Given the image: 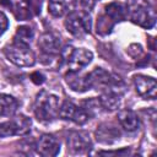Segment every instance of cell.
Segmentation results:
<instances>
[{
    "instance_id": "cell-1",
    "label": "cell",
    "mask_w": 157,
    "mask_h": 157,
    "mask_svg": "<svg viewBox=\"0 0 157 157\" xmlns=\"http://www.w3.org/2000/svg\"><path fill=\"white\" fill-rule=\"evenodd\" d=\"M34 114L39 121H52L59 115V101L58 97L42 91L38 93L34 102Z\"/></svg>"
},
{
    "instance_id": "cell-2",
    "label": "cell",
    "mask_w": 157,
    "mask_h": 157,
    "mask_svg": "<svg viewBox=\"0 0 157 157\" xmlns=\"http://www.w3.org/2000/svg\"><path fill=\"white\" fill-rule=\"evenodd\" d=\"M4 52H5L6 58L17 66L28 67L36 63L34 53L31 50L29 44L27 43L15 40L12 44L7 45Z\"/></svg>"
},
{
    "instance_id": "cell-3",
    "label": "cell",
    "mask_w": 157,
    "mask_h": 157,
    "mask_svg": "<svg viewBox=\"0 0 157 157\" xmlns=\"http://www.w3.org/2000/svg\"><path fill=\"white\" fill-rule=\"evenodd\" d=\"M128 12L134 23H137L141 27L151 28L155 25L156 15L155 10L144 0H132L129 4Z\"/></svg>"
},
{
    "instance_id": "cell-4",
    "label": "cell",
    "mask_w": 157,
    "mask_h": 157,
    "mask_svg": "<svg viewBox=\"0 0 157 157\" xmlns=\"http://www.w3.org/2000/svg\"><path fill=\"white\" fill-rule=\"evenodd\" d=\"M65 27L70 34L81 38L91 32V17L86 11H72L65 20Z\"/></svg>"
},
{
    "instance_id": "cell-5",
    "label": "cell",
    "mask_w": 157,
    "mask_h": 157,
    "mask_svg": "<svg viewBox=\"0 0 157 157\" xmlns=\"http://www.w3.org/2000/svg\"><path fill=\"white\" fill-rule=\"evenodd\" d=\"M31 130V120L25 115H16L15 118L0 124V137H9L15 135H26Z\"/></svg>"
},
{
    "instance_id": "cell-6",
    "label": "cell",
    "mask_w": 157,
    "mask_h": 157,
    "mask_svg": "<svg viewBox=\"0 0 157 157\" xmlns=\"http://www.w3.org/2000/svg\"><path fill=\"white\" fill-rule=\"evenodd\" d=\"M59 117L65 120H72L78 125L85 124L90 119L88 113L82 107H77L70 101H65L59 107Z\"/></svg>"
},
{
    "instance_id": "cell-7",
    "label": "cell",
    "mask_w": 157,
    "mask_h": 157,
    "mask_svg": "<svg viewBox=\"0 0 157 157\" xmlns=\"http://www.w3.org/2000/svg\"><path fill=\"white\" fill-rule=\"evenodd\" d=\"M0 2L7 7L17 20H28L32 17V11L36 9L33 7V0H0Z\"/></svg>"
},
{
    "instance_id": "cell-8",
    "label": "cell",
    "mask_w": 157,
    "mask_h": 157,
    "mask_svg": "<svg viewBox=\"0 0 157 157\" xmlns=\"http://www.w3.org/2000/svg\"><path fill=\"white\" fill-rule=\"evenodd\" d=\"M90 134L86 131H72L67 137V150L75 155H82L91 148Z\"/></svg>"
},
{
    "instance_id": "cell-9",
    "label": "cell",
    "mask_w": 157,
    "mask_h": 157,
    "mask_svg": "<svg viewBox=\"0 0 157 157\" xmlns=\"http://www.w3.org/2000/svg\"><path fill=\"white\" fill-rule=\"evenodd\" d=\"M134 85L137 94L145 99H155L157 94V83L153 77L145 75L134 76Z\"/></svg>"
},
{
    "instance_id": "cell-10",
    "label": "cell",
    "mask_w": 157,
    "mask_h": 157,
    "mask_svg": "<svg viewBox=\"0 0 157 157\" xmlns=\"http://www.w3.org/2000/svg\"><path fill=\"white\" fill-rule=\"evenodd\" d=\"M92 58L93 54L88 49L85 48L74 49L67 56V66L70 71H80L92 61Z\"/></svg>"
},
{
    "instance_id": "cell-11",
    "label": "cell",
    "mask_w": 157,
    "mask_h": 157,
    "mask_svg": "<svg viewBox=\"0 0 157 157\" xmlns=\"http://www.w3.org/2000/svg\"><path fill=\"white\" fill-rule=\"evenodd\" d=\"M37 151L39 155L44 157H53L56 156L60 151V144L53 135L44 134L39 137L37 142Z\"/></svg>"
},
{
    "instance_id": "cell-12",
    "label": "cell",
    "mask_w": 157,
    "mask_h": 157,
    "mask_svg": "<svg viewBox=\"0 0 157 157\" xmlns=\"http://www.w3.org/2000/svg\"><path fill=\"white\" fill-rule=\"evenodd\" d=\"M120 137V130L110 123L101 124L96 130V139L102 144H113Z\"/></svg>"
},
{
    "instance_id": "cell-13",
    "label": "cell",
    "mask_w": 157,
    "mask_h": 157,
    "mask_svg": "<svg viewBox=\"0 0 157 157\" xmlns=\"http://www.w3.org/2000/svg\"><path fill=\"white\" fill-rule=\"evenodd\" d=\"M38 45L42 49V52L44 54H47L48 56H54L58 55L60 53V39L54 36L53 33H44L40 36L39 40H38Z\"/></svg>"
},
{
    "instance_id": "cell-14",
    "label": "cell",
    "mask_w": 157,
    "mask_h": 157,
    "mask_svg": "<svg viewBox=\"0 0 157 157\" xmlns=\"http://www.w3.org/2000/svg\"><path fill=\"white\" fill-rule=\"evenodd\" d=\"M65 81L67 86H70L71 90L76 92H83L91 88L90 81H88V74L82 75L78 71H70L65 76Z\"/></svg>"
},
{
    "instance_id": "cell-15",
    "label": "cell",
    "mask_w": 157,
    "mask_h": 157,
    "mask_svg": "<svg viewBox=\"0 0 157 157\" xmlns=\"http://www.w3.org/2000/svg\"><path fill=\"white\" fill-rule=\"evenodd\" d=\"M76 7V0H49L48 10L54 17L71 13Z\"/></svg>"
},
{
    "instance_id": "cell-16",
    "label": "cell",
    "mask_w": 157,
    "mask_h": 157,
    "mask_svg": "<svg viewBox=\"0 0 157 157\" xmlns=\"http://www.w3.org/2000/svg\"><path fill=\"white\" fill-rule=\"evenodd\" d=\"M118 120L119 124L126 130V131H135L140 126V120L139 117L136 115L135 112L130 109H123L118 113Z\"/></svg>"
},
{
    "instance_id": "cell-17",
    "label": "cell",
    "mask_w": 157,
    "mask_h": 157,
    "mask_svg": "<svg viewBox=\"0 0 157 157\" xmlns=\"http://www.w3.org/2000/svg\"><path fill=\"white\" fill-rule=\"evenodd\" d=\"M104 13L114 22L123 21L126 17L128 13V6H125L121 2H110L104 7Z\"/></svg>"
},
{
    "instance_id": "cell-18",
    "label": "cell",
    "mask_w": 157,
    "mask_h": 157,
    "mask_svg": "<svg viewBox=\"0 0 157 157\" xmlns=\"http://www.w3.org/2000/svg\"><path fill=\"white\" fill-rule=\"evenodd\" d=\"M99 104L105 110H115L120 105V93L115 91H103L101 98L98 99Z\"/></svg>"
},
{
    "instance_id": "cell-19",
    "label": "cell",
    "mask_w": 157,
    "mask_h": 157,
    "mask_svg": "<svg viewBox=\"0 0 157 157\" xmlns=\"http://www.w3.org/2000/svg\"><path fill=\"white\" fill-rule=\"evenodd\" d=\"M18 108V102L15 97L10 94L0 96V115L2 117H12Z\"/></svg>"
},
{
    "instance_id": "cell-20",
    "label": "cell",
    "mask_w": 157,
    "mask_h": 157,
    "mask_svg": "<svg viewBox=\"0 0 157 157\" xmlns=\"http://www.w3.org/2000/svg\"><path fill=\"white\" fill-rule=\"evenodd\" d=\"M32 38H33V31L29 27L22 26V27H18L17 28L15 40H18V42H23V43L29 44V42L32 40Z\"/></svg>"
},
{
    "instance_id": "cell-21",
    "label": "cell",
    "mask_w": 157,
    "mask_h": 157,
    "mask_svg": "<svg viewBox=\"0 0 157 157\" xmlns=\"http://www.w3.org/2000/svg\"><path fill=\"white\" fill-rule=\"evenodd\" d=\"M7 26H9V20H7V17H6V15H5L4 12L0 11V36L6 31Z\"/></svg>"
},
{
    "instance_id": "cell-22",
    "label": "cell",
    "mask_w": 157,
    "mask_h": 157,
    "mask_svg": "<svg viewBox=\"0 0 157 157\" xmlns=\"http://www.w3.org/2000/svg\"><path fill=\"white\" fill-rule=\"evenodd\" d=\"M80 2H81V5H82L85 9L91 10V9H93V7H94V5H96L97 0H80Z\"/></svg>"
},
{
    "instance_id": "cell-23",
    "label": "cell",
    "mask_w": 157,
    "mask_h": 157,
    "mask_svg": "<svg viewBox=\"0 0 157 157\" xmlns=\"http://www.w3.org/2000/svg\"><path fill=\"white\" fill-rule=\"evenodd\" d=\"M32 80H33V82H36V83H42V82L44 81V76H43L42 74H39V72H34V74L32 75Z\"/></svg>"
}]
</instances>
